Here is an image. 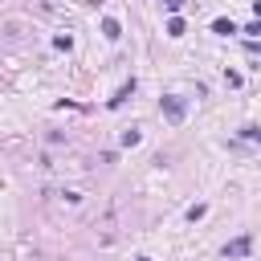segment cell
<instances>
[{
	"label": "cell",
	"mask_w": 261,
	"mask_h": 261,
	"mask_svg": "<svg viewBox=\"0 0 261 261\" xmlns=\"http://www.w3.org/2000/svg\"><path fill=\"white\" fill-rule=\"evenodd\" d=\"M159 106H163V114H167L171 122H179V118H184V102H179V98H163Z\"/></svg>",
	"instance_id": "1"
},
{
	"label": "cell",
	"mask_w": 261,
	"mask_h": 261,
	"mask_svg": "<svg viewBox=\"0 0 261 261\" xmlns=\"http://www.w3.org/2000/svg\"><path fill=\"white\" fill-rule=\"evenodd\" d=\"M249 253V237H237L232 245H224V257H245Z\"/></svg>",
	"instance_id": "2"
},
{
	"label": "cell",
	"mask_w": 261,
	"mask_h": 261,
	"mask_svg": "<svg viewBox=\"0 0 261 261\" xmlns=\"http://www.w3.org/2000/svg\"><path fill=\"white\" fill-rule=\"evenodd\" d=\"M130 94H135V82H126V86H122V90H118V94L110 98V106H122V102H126Z\"/></svg>",
	"instance_id": "3"
},
{
	"label": "cell",
	"mask_w": 261,
	"mask_h": 261,
	"mask_svg": "<svg viewBox=\"0 0 261 261\" xmlns=\"http://www.w3.org/2000/svg\"><path fill=\"white\" fill-rule=\"evenodd\" d=\"M212 29H216V33H224V37H228V33H237V24H232V20H216Z\"/></svg>",
	"instance_id": "4"
},
{
	"label": "cell",
	"mask_w": 261,
	"mask_h": 261,
	"mask_svg": "<svg viewBox=\"0 0 261 261\" xmlns=\"http://www.w3.org/2000/svg\"><path fill=\"white\" fill-rule=\"evenodd\" d=\"M167 33H171V37H184V20H179V16H175V20H171V24H167Z\"/></svg>",
	"instance_id": "5"
},
{
	"label": "cell",
	"mask_w": 261,
	"mask_h": 261,
	"mask_svg": "<svg viewBox=\"0 0 261 261\" xmlns=\"http://www.w3.org/2000/svg\"><path fill=\"white\" fill-rule=\"evenodd\" d=\"M163 4H167L171 12H179V8H184V0H163Z\"/></svg>",
	"instance_id": "6"
}]
</instances>
